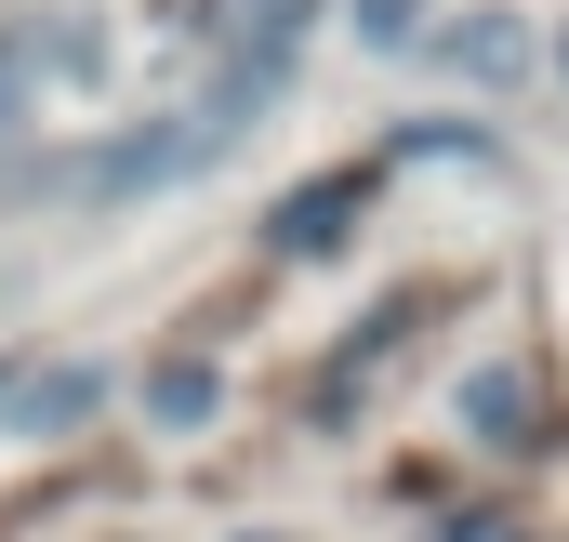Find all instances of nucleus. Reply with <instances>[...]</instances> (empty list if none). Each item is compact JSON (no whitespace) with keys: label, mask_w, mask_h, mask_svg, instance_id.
I'll return each instance as SVG.
<instances>
[{"label":"nucleus","mask_w":569,"mask_h":542,"mask_svg":"<svg viewBox=\"0 0 569 542\" xmlns=\"http://www.w3.org/2000/svg\"><path fill=\"white\" fill-rule=\"evenodd\" d=\"M450 67H477V80L503 93V80H517L530 53H517V27H503V13H477V27H450Z\"/></svg>","instance_id":"obj_1"},{"label":"nucleus","mask_w":569,"mask_h":542,"mask_svg":"<svg viewBox=\"0 0 569 542\" xmlns=\"http://www.w3.org/2000/svg\"><path fill=\"white\" fill-rule=\"evenodd\" d=\"M226 13H252L239 40H291V13H305V0H226Z\"/></svg>","instance_id":"obj_2"}]
</instances>
